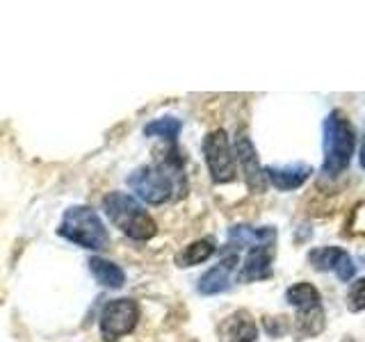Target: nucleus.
I'll return each mask as SVG.
<instances>
[{
    "label": "nucleus",
    "mask_w": 365,
    "mask_h": 342,
    "mask_svg": "<svg viewBox=\"0 0 365 342\" xmlns=\"http://www.w3.org/2000/svg\"><path fill=\"white\" fill-rule=\"evenodd\" d=\"M128 187L148 205H163L171 201L176 192H185L182 157L176 148H169L160 162L135 169L128 176Z\"/></svg>",
    "instance_id": "obj_1"
},
{
    "label": "nucleus",
    "mask_w": 365,
    "mask_h": 342,
    "mask_svg": "<svg viewBox=\"0 0 365 342\" xmlns=\"http://www.w3.org/2000/svg\"><path fill=\"white\" fill-rule=\"evenodd\" d=\"M356 144H359V135L351 121L347 119V114L340 110L329 112V117L324 119L322 125V148H324L322 174L340 176L342 171H347L354 153H356Z\"/></svg>",
    "instance_id": "obj_2"
},
{
    "label": "nucleus",
    "mask_w": 365,
    "mask_h": 342,
    "mask_svg": "<svg viewBox=\"0 0 365 342\" xmlns=\"http://www.w3.org/2000/svg\"><path fill=\"white\" fill-rule=\"evenodd\" d=\"M103 210L108 219L128 235L135 242H148L158 233V224L153 217L144 210V205L130 197L128 192H110L103 197Z\"/></svg>",
    "instance_id": "obj_3"
},
{
    "label": "nucleus",
    "mask_w": 365,
    "mask_h": 342,
    "mask_svg": "<svg viewBox=\"0 0 365 342\" xmlns=\"http://www.w3.org/2000/svg\"><path fill=\"white\" fill-rule=\"evenodd\" d=\"M57 233H60L66 242L89 249V251H103L110 244L106 224H103L98 212L91 210L89 205H71V208L64 212Z\"/></svg>",
    "instance_id": "obj_4"
},
{
    "label": "nucleus",
    "mask_w": 365,
    "mask_h": 342,
    "mask_svg": "<svg viewBox=\"0 0 365 342\" xmlns=\"http://www.w3.org/2000/svg\"><path fill=\"white\" fill-rule=\"evenodd\" d=\"M201 148H203L205 167H208L210 180L215 185H228V182H233L237 174V157H235V148L231 146V140H228V133L222 128L210 130L203 137Z\"/></svg>",
    "instance_id": "obj_5"
},
{
    "label": "nucleus",
    "mask_w": 365,
    "mask_h": 342,
    "mask_svg": "<svg viewBox=\"0 0 365 342\" xmlns=\"http://www.w3.org/2000/svg\"><path fill=\"white\" fill-rule=\"evenodd\" d=\"M137 322H140V306L133 299H112L106 304L98 319V331L101 338L106 342H117L123 336H128L135 331Z\"/></svg>",
    "instance_id": "obj_6"
},
{
    "label": "nucleus",
    "mask_w": 365,
    "mask_h": 342,
    "mask_svg": "<svg viewBox=\"0 0 365 342\" xmlns=\"http://www.w3.org/2000/svg\"><path fill=\"white\" fill-rule=\"evenodd\" d=\"M233 148H235L237 165L245 174L247 187L254 194H262L267 190V176H265V169L260 167L258 151H256L254 142H251V137L247 133H237Z\"/></svg>",
    "instance_id": "obj_7"
},
{
    "label": "nucleus",
    "mask_w": 365,
    "mask_h": 342,
    "mask_svg": "<svg viewBox=\"0 0 365 342\" xmlns=\"http://www.w3.org/2000/svg\"><path fill=\"white\" fill-rule=\"evenodd\" d=\"M217 338H220V342H256L258 324L249 311L240 308L217 324Z\"/></svg>",
    "instance_id": "obj_8"
},
{
    "label": "nucleus",
    "mask_w": 365,
    "mask_h": 342,
    "mask_svg": "<svg viewBox=\"0 0 365 342\" xmlns=\"http://www.w3.org/2000/svg\"><path fill=\"white\" fill-rule=\"evenodd\" d=\"M272 262H274V244H256L247 251L245 265L240 269V283H256L272 279Z\"/></svg>",
    "instance_id": "obj_9"
},
{
    "label": "nucleus",
    "mask_w": 365,
    "mask_h": 342,
    "mask_svg": "<svg viewBox=\"0 0 365 342\" xmlns=\"http://www.w3.org/2000/svg\"><path fill=\"white\" fill-rule=\"evenodd\" d=\"M237 267V251H228V254L222 258L220 265H215L212 269H208L199 279V292L205 296H212V294H222L231 288V279H233V271Z\"/></svg>",
    "instance_id": "obj_10"
},
{
    "label": "nucleus",
    "mask_w": 365,
    "mask_h": 342,
    "mask_svg": "<svg viewBox=\"0 0 365 342\" xmlns=\"http://www.w3.org/2000/svg\"><path fill=\"white\" fill-rule=\"evenodd\" d=\"M311 174H313V167L306 165V162H292V165H285V167H267L265 169L267 182L279 192L299 190L304 182L311 178Z\"/></svg>",
    "instance_id": "obj_11"
},
{
    "label": "nucleus",
    "mask_w": 365,
    "mask_h": 342,
    "mask_svg": "<svg viewBox=\"0 0 365 342\" xmlns=\"http://www.w3.org/2000/svg\"><path fill=\"white\" fill-rule=\"evenodd\" d=\"M277 242V231L274 226H242L237 224L228 231V247H233V251L237 249H251L256 244H274Z\"/></svg>",
    "instance_id": "obj_12"
},
{
    "label": "nucleus",
    "mask_w": 365,
    "mask_h": 342,
    "mask_svg": "<svg viewBox=\"0 0 365 342\" xmlns=\"http://www.w3.org/2000/svg\"><path fill=\"white\" fill-rule=\"evenodd\" d=\"M89 271L103 288L119 290L125 285V271L117 265V262H112L108 258H101V256L89 258Z\"/></svg>",
    "instance_id": "obj_13"
},
{
    "label": "nucleus",
    "mask_w": 365,
    "mask_h": 342,
    "mask_svg": "<svg viewBox=\"0 0 365 342\" xmlns=\"http://www.w3.org/2000/svg\"><path fill=\"white\" fill-rule=\"evenodd\" d=\"M324 308L317 306L311 311H297V317L292 322V333L297 340H306V338H315L324 331Z\"/></svg>",
    "instance_id": "obj_14"
},
{
    "label": "nucleus",
    "mask_w": 365,
    "mask_h": 342,
    "mask_svg": "<svg viewBox=\"0 0 365 342\" xmlns=\"http://www.w3.org/2000/svg\"><path fill=\"white\" fill-rule=\"evenodd\" d=\"M285 301H288L297 311H311V308L322 306V294L315 288L313 283L299 281L292 283L288 290H285Z\"/></svg>",
    "instance_id": "obj_15"
},
{
    "label": "nucleus",
    "mask_w": 365,
    "mask_h": 342,
    "mask_svg": "<svg viewBox=\"0 0 365 342\" xmlns=\"http://www.w3.org/2000/svg\"><path fill=\"white\" fill-rule=\"evenodd\" d=\"M215 251H217L215 239L212 237H201V239H197V242L182 247L174 260H176L178 267H194V265H201V262L212 258Z\"/></svg>",
    "instance_id": "obj_16"
},
{
    "label": "nucleus",
    "mask_w": 365,
    "mask_h": 342,
    "mask_svg": "<svg viewBox=\"0 0 365 342\" xmlns=\"http://www.w3.org/2000/svg\"><path fill=\"white\" fill-rule=\"evenodd\" d=\"M180 130H182V123L176 117H163L144 125L146 137H160V140H167V142H176Z\"/></svg>",
    "instance_id": "obj_17"
},
{
    "label": "nucleus",
    "mask_w": 365,
    "mask_h": 342,
    "mask_svg": "<svg viewBox=\"0 0 365 342\" xmlns=\"http://www.w3.org/2000/svg\"><path fill=\"white\" fill-rule=\"evenodd\" d=\"M342 254H345V249H340V247H315L311 249V254H308V262H311L313 269L317 271H331V269H336Z\"/></svg>",
    "instance_id": "obj_18"
},
{
    "label": "nucleus",
    "mask_w": 365,
    "mask_h": 342,
    "mask_svg": "<svg viewBox=\"0 0 365 342\" xmlns=\"http://www.w3.org/2000/svg\"><path fill=\"white\" fill-rule=\"evenodd\" d=\"M347 308H349V313H363L365 311V276L356 279L349 285Z\"/></svg>",
    "instance_id": "obj_19"
},
{
    "label": "nucleus",
    "mask_w": 365,
    "mask_h": 342,
    "mask_svg": "<svg viewBox=\"0 0 365 342\" xmlns=\"http://www.w3.org/2000/svg\"><path fill=\"white\" fill-rule=\"evenodd\" d=\"M290 317H262V326H265L267 331V336L269 338H281L285 336L290 331V322H288Z\"/></svg>",
    "instance_id": "obj_20"
},
{
    "label": "nucleus",
    "mask_w": 365,
    "mask_h": 342,
    "mask_svg": "<svg viewBox=\"0 0 365 342\" xmlns=\"http://www.w3.org/2000/svg\"><path fill=\"white\" fill-rule=\"evenodd\" d=\"M336 276L342 281V283H347V281H351L354 276H356V265H354V260H351V256L347 254H342V258L338 260V265H336Z\"/></svg>",
    "instance_id": "obj_21"
},
{
    "label": "nucleus",
    "mask_w": 365,
    "mask_h": 342,
    "mask_svg": "<svg viewBox=\"0 0 365 342\" xmlns=\"http://www.w3.org/2000/svg\"><path fill=\"white\" fill-rule=\"evenodd\" d=\"M359 160H361V167L365 169V135H363V140H361V151H359Z\"/></svg>",
    "instance_id": "obj_22"
},
{
    "label": "nucleus",
    "mask_w": 365,
    "mask_h": 342,
    "mask_svg": "<svg viewBox=\"0 0 365 342\" xmlns=\"http://www.w3.org/2000/svg\"><path fill=\"white\" fill-rule=\"evenodd\" d=\"M345 342H354V340H351V338H347V340H345Z\"/></svg>",
    "instance_id": "obj_23"
}]
</instances>
